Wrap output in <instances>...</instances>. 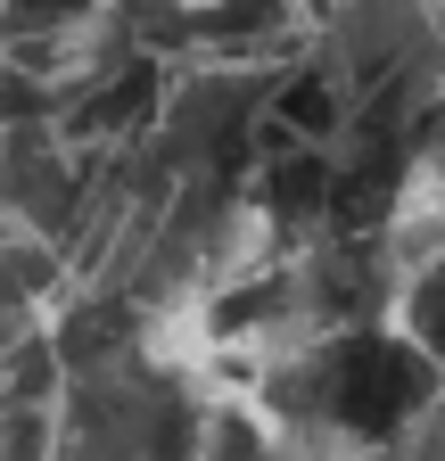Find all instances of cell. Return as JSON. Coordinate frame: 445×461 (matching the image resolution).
Instances as JSON below:
<instances>
[{"instance_id": "cell-1", "label": "cell", "mask_w": 445, "mask_h": 461, "mask_svg": "<svg viewBox=\"0 0 445 461\" xmlns=\"http://www.w3.org/2000/svg\"><path fill=\"white\" fill-rule=\"evenodd\" d=\"M347 420L355 429H387L404 412V403L421 395V379H413V355H396V346H355L347 355Z\"/></svg>"}]
</instances>
